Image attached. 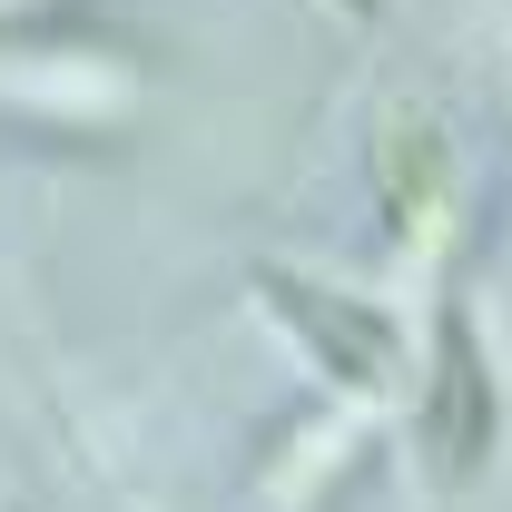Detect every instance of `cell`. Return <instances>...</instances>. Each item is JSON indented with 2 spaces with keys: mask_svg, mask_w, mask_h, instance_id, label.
<instances>
[{
  "mask_svg": "<svg viewBox=\"0 0 512 512\" xmlns=\"http://www.w3.org/2000/svg\"><path fill=\"white\" fill-rule=\"evenodd\" d=\"M493 424H503V404H493V375L473 355V316L444 306V325H434V394H424V444L444 463V483H463L493 453Z\"/></svg>",
  "mask_w": 512,
  "mask_h": 512,
  "instance_id": "obj_1",
  "label": "cell"
},
{
  "mask_svg": "<svg viewBox=\"0 0 512 512\" xmlns=\"http://www.w3.org/2000/svg\"><path fill=\"white\" fill-rule=\"evenodd\" d=\"M355 10H375V0H355Z\"/></svg>",
  "mask_w": 512,
  "mask_h": 512,
  "instance_id": "obj_2",
  "label": "cell"
}]
</instances>
